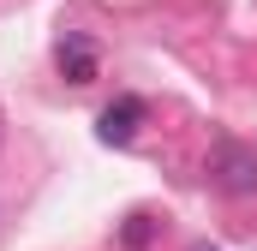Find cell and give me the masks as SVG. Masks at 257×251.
<instances>
[{"label":"cell","mask_w":257,"mask_h":251,"mask_svg":"<svg viewBox=\"0 0 257 251\" xmlns=\"http://www.w3.org/2000/svg\"><path fill=\"white\" fill-rule=\"evenodd\" d=\"M209 174H215L221 191L245 197V191H257V150H245V144H221L215 162H209Z\"/></svg>","instance_id":"cell-1"},{"label":"cell","mask_w":257,"mask_h":251,"mask_svg":"<svg viewBox=\"0 0 257 251\" xmlns=\"http://www.w3.org/2000/svg\"><path fill=\"white\" fill-rule=\"evenodd\" d=\"M138 126H144V102H138V96H120V102H108V108L96 114V138H102V144H132Z\"/></svg>","instance_id":"cell-2"},{"label":"cell","mask_w":257,"mask_h":251,"mask_svg":"<svg viewBox=\"0 0 257 251\" xmlns=\"http://www.w3.org/2000/svg\"><path fill=\"white\" fill-rule=\"evenodd\" d=\"M60 72H66V84H90L96 78V48L84 36H66L60 42Z\"/></svg>","instance_id":"cell-3"},{"label":"cell","mask_w":257,"mask_h":251,"mask_svg":"<svg viewBox=\"0 0 257 251\" xmlns=\"http://www.w3.org/2000/svg\"><path fill=\"white\" fill-rule=\"evenodd\" d=\"M120 239H126L132 251H138V245H150V221H144V215H132V221H126V233H120Z\"/></svg>","instance_id":"cell-4"},{"label":"cell","mask_w":257,"mask_h":251,"mask_svg":"<svg viewBox=\"0 0 257 251\" xmlns=\"http://www.w3.org/2000/svg\"><path fill=\"white\" fill-rule=\"evenodd\" d=\"M192 251H215V245H192Z\"/></svg>","instance_id":"cell-5"}]
</instances>
